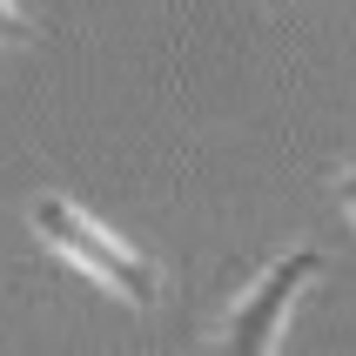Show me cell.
<instances>
[{"instance_id":"obj_3","label":"cell","mask_w":356,"mask_h":356,"mask_svg":"<svg viewBox=\"0 0 356 356\" xmlns=\"http://www.w3.org/2000/svg\"><path fill=\"white\" fill-rule=\"evenodd\" d=\"M7 40H34V20L20 14V0H0V47Z\"/></svg>"},{"instance_id":"obj_4","label":"cell","mask_w":356,"mask_h":356,"mask_svg":"<svg viewBox=\"0 0 356 356\" xmlns=\"http://www.w3.org/2000/svg\"><path fill=\"white\" fill-rule=\"evenodd\" d=\"M337 202H343V216L356 222V155H350V161L337 168Z\"/></svg>"},{"instance_id":"obj_5","label":"cell","mask_w":356,"mask_h":356,"mask_svg":"<svg viewBox=\"0 0 356 356\" xmlns=\"http://www.w3.org/2000/svg\"><path fill=\"white\" fill-rule=\"evenodd\" d=\"M276 7H282V0H276Z\"/></svg>"},{"instance_id":"obj_2","label":"cell","mask_w":356,"mask_h":356,"mask_svg":"<svg viewBox=\"0 0 356 356\" xmlns=\"http://www.w3.org/2000/svg\"><path fill=\"white\" fill-rule=\"evenodd\" d=\"M316 282H323V249H316V242L282 249V256L216 316V330H209V356H276L282 330H289V309H296Z\"/></svg>"},{"instance_id":"obj_1","label":"cell","mask_w":356,"mask_h":356,"mask_svg":"<svg viewBox=\"0 0 356 356\" xmlns=\"http://www.w3.org/2000/svg\"><path fill=\"white\" fill-rule=\"evenodd\" d=\"M27 229H34V236L67 262V269H81L88 282H101L115 302H128V309H155V302H161V269H155V256H141L135 242H121L115 229L95 222L81 202L40 188V195H27Z\"/></svg>"}]
</instances>
